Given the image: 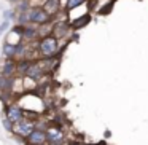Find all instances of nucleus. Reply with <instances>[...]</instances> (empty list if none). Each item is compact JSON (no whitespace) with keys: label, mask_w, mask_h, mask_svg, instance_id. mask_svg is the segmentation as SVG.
<instances>
[{"label":"nucleus","mask_w":148,"mask_h":145,"mask_svg":"<svg viewBox=\"0 0 148 145\" xmlns=\"http://www.w3.org/2000/svg\"><path fill=\"white\" fill-rule=\"evenodd\" d=\"M40 58H58L59 56V40L53 34L46 37H42L37 45Z\"/></svg>","instance_id":"obj_1"},{"label":"nucleus","mask_w":148,"mask_h":145,"mask_svg":"<svg viewBox=\"0 0 148 145\" xmlns=\"http://www.w3.org/2000/svg\"><path fill=\"white\" fill-rule=\"evenodd\" d=\"M29 21H30V24H34V26H43V24H53L54 18L49 16L43 7L34 5V7L29 10Z\"/></svg>","instance_id":"obj_2"},{"label":"nucleus","mask_w":148,"mask_h":145,"mask_svg":"<svg viewBox=\"0 0 148 145\" xmlns=\"http://www.w3.org/2000/svg\"><path fill=\"white\" fill-rule=\"evenodd\" d=\"M5 118H8L11 123H18L21 121L23 118H26V112H24V109L19 105V104H8L7 109H5Z\"/></svg>","instance_id":"obj_3"},{"label":"nucleus","mask_w":148,"mask_h":145,"mask_svg":"<svg viewBox=\"0 0 148 145\" xmlns=\"http://www.w3.org/2000/svg\"><path fill=\"white\" fill-rule=\"evenodd\" d=\"M34 128H35V121H32L30 118H23L21 121H18L13 124V132L23 135V137H27V135L34 131ZM13 132H11V134H13Z\"/></svg>","instance_id":"obj_4"},{"label":"nucleus","mask_w":148,"mask_h":145,"mask_svg":"<svg viewBox=\"0 0 148 145\" xmlns=\"http://www.w3.org/2000/svg\"><path fill=\"white\" fill-rule=\"evenodd\" d=\"M46 129L34 128V131L26 137V144L24 145H46Z\"/></svg>","instance_id":"obj_5"},{"label":"nucleus","mask_w":148,"mask_h":145,"mask_svg":"<svg viewBox=\"0 0 148 145\" xmlns=\"http://www.w3.org/2000/svg\"><path fill=\"white\" fill-rule=\"evenodd\" d=\"M46 140L48 144H64L65 142V135H64V131L58 126H48L46 128Z\"/></svg>","instance_id":"obj_6"},{"label":"nucleus","mask_w":148,"mask_h":145,"mask_svg":"<svg viewBox=\"0 0 148 145\" xmlns=\"http://www.w3.org/2000/svg\"><path fill=\"white\" fill-rule=\"evenodd\" d=\"M70 23L67 21H59V23H53V30L51 34L56 37L58 40H62L70 34Z\"/></svg>","instance_id":"obj_7"},{"label":"nucleus","mask_w":148,"mask_h":145,"mask_svg":"<svg viewBox=\"0 0 148 145\" xmlns=\"http://www.w3.org/2000/svg\"><path fill=\"white\" fill-rule=\"evenodd\" d=\"M16 64L18 59H5L3 62H0V75H3V77L16 75Z\"/></svg>","instance_id":"obj_8"},{"label":"nucleus","mask_w":148,"mask_h":145,"mask_svg":"<svg viewBox=\"0 0 148 145\" xmlns=\"http://www.w3.org/2000/svg\"><path fill=\"white\" fill-rule=\"evenodd\" d=\"M40 38V34H38V27L34 26V24H27V26L23 27V40L27 43L30 42H35V40Z\"/></svg>","instance_id":"obj_9"},{"label":"nucleus","mask_w":148,"mask_h":145,"mask_svg":"<svg viewBox=\"0 0 148 145\" xmlns=\"http://www.w3.org/2000/svg\"><path fill=\"white\" fill-rule=\"evenodd\" d=\"M14 81H16L14 75L13 77H3V75H0V93L2 94H13Z\"/></svg>","instance_id":"obj_10"},{"label":"nucleus","mask_w":148,"mask_h":145,"mask_svg":"<svg viewBox=\"0 0 148 145\" xmlns=\"http://www.w3.org/2000/svg\"><path fill=\"white\" fill-rule=\"evenodd\" d=\"M42 7L46 10V13H48L49 16L54 18L56 14L62 10V2H61V0H45Z\"/></svg>","instance_id":"obj_11"},{"label":"nucleus","mask_w":148,"mask_h":145,"mask_svg":"<svg viewBox=\"0 0 148 145\" xmlns=\"http://www.w3.org/2000/svg\"><path fill=\"white\" fill-rule=\"evenodd\" d=\"M89 23H91V13L81 14V16H78L77 19H73V21L70 23V29L77 32V30H80V29H83V27H86Z\"/></svg>","instance_id":"obj_12"},{"label":"nucleus","mask_w":148,"mask_h":145,"mask_svg":"<svg viewBox=\"0 0 148 145\" xmlns=\"http://www.w3.org/2000/svg\"><path fill=\"white\" fill-rule=\"evenodd\" d=\"M2 56L5 59H16V45L5 42L2 46Z\"/></svg>","instance_id":"obj_13"},{"label":"nucleus","mask_w":148,"mask_h":145,"mask_svg":"<svg viewBox=\"0 0 148 145\" xmlns=\"http://www.w3.org/2000/svg\"><path fill=\"white\" fill-rule=\"evenodd\" d=\"M88 0H65V5H64V11H72L75 10V8L81 7V5H84Z\"/></svg>","instance_id":"obj_14"},{"label":"nucleus","mask_w":148,"mask_h":145,"mask_svg":"<svg viewBox=\"0 0 148 145\" xmlns=\"http://www.w3.org/2000/svg\"><path fill=\"white\" fill-rule=\"evenodd\" d=\"M27 58V42L21 40L19 43H16V59Z\"/></svg>","instance_id":"obj_15"},{"label":"nucleus","mask_w":148,"mask_h":145,"mask_svg":"<svg viewBox=\"0 0 148 145\" xmlns=\"http://www.w3.org/2000/svg\"><path fill=\"white\" fill-rule=\"evenodd\" d=\"M16 18H18V11L14 10V8H8V10H3V13H2V19H5V21L16 23Z\"/></svg>","instance_id":"obj_16"},{"label":"nucleus","mask_w":148,"mask_h":145,"mask_svg":"<svg viewBox=\"0 0 148 145\" xmlns=\"http://www.w3.org/2000/svg\"><path fill=\"white\" fill-rule=\"evenodd\" d=\"M30 2L29 0H21V2H18L16 5H14V10L18 11V13H26V11L30 10Z\"/></svg>","instance_id":"obj_17"},{"label":"nucleus","mask_w":148,"mask_h":145,"mask_svg":"<svg viewBox=\"0 0 148 145\" xmlns=\"http://www.w3.org/2000/svg\"><path fill=\"white\" fill-rule=\"evenodd\" d=\"M14 24H19V26H27V24H30L29 11H26V13H18V18H16V23Z\"/></svg>","instance_id":"obj_18"},{"label":"nucleus","mask_w":148,"mask_h":145,"mask_svg":"<svg viewBox=\"0 0 148 145\" xmlns=\"http://www.w3.org/2000/svg\"><path fill=\"white\" fill-rule=\"evenodd\" d=\"M10 27H11V21L2 19V23H0V37L3 35L5 32H8V30H10Z\"/></svg>","instance_id":"obj_19"},{"label":"nucleus","mask_w":148,"mask_h":145,"mask_svg":"<svg viewBox=\"0 0 148 145\" xmlns=\"http://www.w3.org/2000/svg\"><path fill=\"white\" fill-rule=\"evenodd\" d=\"M2 124H3L5 131H8V132H13V123H11L8 118H3V120H2Z\"/></svg>","instance_id":"obj_20"},{"label":"nucleus","mask_w":148,"mask_h":145,"mask_svg":"<svg viewBox=\"0 0 148 145\" xmlns=\"http://www.w3.org/2000/svg\"><path fill=\"white\" fill-rule=\"evenodd\" d=\"M7 2H10V3H14V5H16L18 2H21V0H7Z\"/></svg>","instance_id":"obj_21"},{"label":"nucleus","mask_w":148,"mask_h":145,"mask_svg":"<svg viewBox=\"0 0 148 145\" xmlns=\"http://www.w3.org/2000/svg\"><path fill=\"white\" fill-rule=\"evenodd\" d=\"M51 145H65V142H64V144H51Z\"/></svg>","instance_id":"obj_22"}]
</instances>
